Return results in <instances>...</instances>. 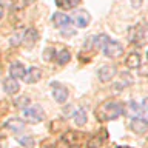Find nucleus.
<instances>
[{
    "label": "nucleus",
    "instance_id": "obj_1",
    "mask_svg": "<svg viewBox=\"0 0 148 148\" xmlns=\"http://www.w3.org/2000/svg\"><path fill=\"white\" fill-rule=\"evenodd\" d=\"M94 45L102 48L103 54L106 56L108 59H117L123 54V46L116 40H111L108 39L105 34H100V36H96L94 37Z\"/></svg>",
    "mask_w": 148,
    "mask_h": 148
},
{
    "label": "nucleus",
    "instance_id": "obj_2",
    "mask_svg": "<svg viewBox=\"0 0 148 148\" xmlns=\"http://www.w3.org/2000/svg\"><path fill=\"white\" fill-rule=\"evenodd\" d=\"M123 105L119 103V102H103L100 106H97L96 110V117L102 120V122H106V120H113L117 119L119 116L123 114Z\"/></svg>",
    "mask_w": 148,
    "mask_h": 148
},
{
    "label": "nucleus",
    "instance_id": "obj_3",
    "mask_svg": "<svg viewBox=\"0 0 148 148\" xmlns=\"http://www.w3.org/2000/svg\"><path fill=\"white\" fill-rule=\"evenodd\" d=\"M130 42L136 45H143L148 42V23H139L130 31Z\"/></svg>",
    "mask_w": 148,
    "mask_h": 148
},
{
    "label": "nucleus",
    "instance_id": "obj_4",
    "mask_svg": "<svg viewBox=\"0 0 148 148\" xmlns=\"http://www.w3.org/2000/svg\"><path fill=\"white\" fill-rule=\"evenodd\" d=\"M23 113V117L28 122H32V123H37V122H42L45 119V111L40 105H28V106H23L22 110Z\"/></svg>",
    "mask_w": 148,
    "mask_h": 148
},
{
    "label": "nucleus",
    "instance_id": "obj_5",
    "mask_svg": "<svg viewBox=\"0 0 148 148\" xmlns=\"http://www.w3.org/2000/svg\"><path fill=\"white\" fill-rule=\"evenodd\" d=\"M51 92H53V97L57 103H65L68 100V90L62 83H59V82L51 83Z\"/></svg>",
    "mask_w": 148,
    "mask_h": 148
},
{
    "label": "nucleus",
    "instance_id": "obj_6",
    "mask_svg": "<svg viewBox=\"0 0 148 148\" xmlns=\"http://www.w3.org/2000/svg\"><path fill=\"white\" fill-rule=\"evenodd\" d=\"M71 20H73V25H76L77 28H86L91 22V16L85 9H79V11H76L73 14Z\"/></svg>",
    "mask_w": 148,
    "mask_h": 148
},
{
    "label": "nucleus",
    "instance_id": "obj_7",
    "mask_svg": "<svg viewBox=\"0 0 148 148\" xmlns=\"http://www.w3.org/2000/svg\"><path fill=\"white\" fill-rule=\"evenodd\" d=\"M53 23L59 28V29L66 32V29L73 25V20H71V17L66 16L65 12H56L53 16Z\"/></svg>",
    "mask_w": 148,
    "mask_h": 148
},
{
    "label": "nucleus",
    "instance_id": "obj_8",
    "mask_svg": "<svg viewBox=\"0 0 148 148\" xmlns=\"http://www.w3.org/2000/svg\"><path fill=\"white\" fill-rule=\"evenodd\" d=\"M97 74H99V80L100 82H110L111 79L117 74V68H116L114 65H105V66H102L99 69Z\"/></svg>",
    "mask_w": 148,
    "mask_h": 148
},
{
    "label": "nucleus",
    "instance_id": "obj_9",
    "mask_svg": "<svg viewBox=\"0 0 148 148\" xmlns=\"http://www.w3.org/2000/svg\"><path fill=\"white\" fill-rule=\"evenodd\" d=\"M40 79H42V71H40V68H36V66L26 69L25 76H23V80L26 83H36V82H39Z\"/></svg>",
    "mask_w": 148,
    "mask_h": 148
},
{
    "label": "nucleus",
    "instance_id": "obj_10",
    "mask_svg": "<svg viewBox=\"0 0 148 148\" xmlns=\"http://www.w3.org/2000/svg\"><path fill=\"white\" fill-rule=\"evenodd\" d=\"M3 88H5V92L9 96H14V94H17L18 90H20V86H18V82H17V79H14L9 76L6 80L3 82Z\"/></svg>",
    "mask_w": 148,
    "mask_h": 148
},
{
    "label": "nucleus",
    "instance_id": "obj_11",
    "mask_svg": "<svg viewBox=\"0 0 148 148\" xmlns=\"http://www.w3.org/2000/svg\"><path fill=\"white\" fill-rule=\"evenodd\" d=\"M130 128H131L134 133H137V134H143L148 130V123L143 119H139V117L130 119Z\"/></svg>",
    "mask_w": 148,
    "mask_h": 148
},
{
    "label": "nucleus",
    "instance_id": "obj_12",
    "mask_svg": "<svg viewBox=\"0 0 148 148\" xmlns=\"http://www.w3.org/2000/svg\"><path fill=\"white\" fill-rule=\"evenodd\" d=\"M25 73H26V69H25V66H23L20 62H12L11 65H9V74H11V77L23 79Z\"/></svg>",
    "mask_w": 148,
    "mask_h": 148
},
{
    "label": "nucleus",
    "instance_id": "obj_13",
    "mask_svg": "<svg viewBox=\"0 0 148 148\" xmlns=\"http://www.w3.org/2000/svg\"><path fill=\"white\" fill-rule=\"evenodd\" d=\"M37 40H39V34H37L34 29H28V31H25V34H23L22 43L25 46H29V48H31Z\"/></svg>",
    "mask_w": 148,
    "mask_h": 148
},
{
    "label": "nucleus",
    "instance_id": "obj_14",
    "mask_svg": "<svg viewBox=\"0 0 148 148\" xmlns=\"http://www.w3.org/2000/svg\"><path fill=\"white\" fill-rule=\"evenodd\" d=\"M74 122H76L77 127H83L86 123V110L85 108H79L74 113Z\"/></svg>",
    "mask_w": 148,
    "mask_h": 148
},
{
    "label": "nucleus",
    "instance_id": "obj_15",
    "mask_svg": "<svg viewBox=\"0 0 148 148\" xmlns=\"http://www.w3.org/2000/svg\"><path fill=\"white\" fill-rule=\"evenodd\" d=\"M54 59H57V63L59 65H66L69 60H71V54H69V51L68 49H60L59 53H56V57Z\"/></svg>",
    "mask_w": 148,
    "mask_h": 148
},
{
    "label": "nucleus",
    "instance_id": "obj_16",
    "mask_svg": "<svg viewBox=\"0 0 148 148\" xmlns=\"http://www.w3.org/2000/svg\"><path fill=\"white\" fill-rule=\"evenodd\" d=\"M127 66L128 68H139L140 66V56L139 53H131L127 57Z\"/></svg>",
    "mask_w": 148,
    "mask_h": 148
},
{
    "label": "nucleus",
    "instance_id": "obj_17",
    "mask_svg": "<svg viewBox=\"0 0 148 148\" xmlns=\"http://www.w3.org/2000/svg\"><path fill=\"white\" fill-rule=\"evenodd\" d=\"M80 3V0H56V5L62 9H73Z\"/></svg>",
    "mask_w": 148,
    "mask_h": 148
},
{
    "label": "nucleus",
    "instance_id": "obj_18",
    "mask_svg": "<svg viewBox=\"0 0 148 148\" xmlns=\"http://www.w3.org/2000/svg\"><path fill=\"white\" fill-rule=\"evenodd\" d=\"M137 117H139V119H143V120L148 123V97L140 103V108H139V116H137ZM134 119H136V117H134Z\"/></svg>",
    "mask_w": 148,
    "mask_h": 148
},
{
    "label": "nucleus",
    "instance_id": "obj_19",
    "mask_svg": "<svg viewBox=\"0 0 148 148\" xmlns=\"http://www.w3.org/2000/svg\"><path fill=\"white\" fill-rule=\"evenodd\" d=\"M17 140L22 147H25V148H34V139H32L31 136H25V137L18 136Z\"/></svg>",
    "mask_w": 148,
    "mask_h": 148
},
{
    "label": "nucleus",
    "instance_id": "obj_20",
    "mask_svg": "<svg viewBox=\"0 0 148 148\" xmlns=\"http://www.w3.org/2000/svg\"><path fill=\"white\" fill-rule=\"evenodd\" d=\"M6 127L8 128H12V130H22L23 127H25V123L22 122V120H18V119H12V120H9V122L6 123Z\"/></svg>",
    "mask_w": 148,
    "mask_h": 148
},
{
    "label": "nucleus",
    "instance_id": "obj_21",
    "mask_svg": "<svg viewBox=\"0 0 148 148\" xmlns=\"http://www.w3.org/2000/svg\"><path fill=\"white\" fill-rule=\"evenodd\" d=\"M23 34H25V31H17L16 34H14V37L11 39V45H14V46H17V45H20L22 43V39H23Z\"/></svg>",
    "mask_w": 148,
    "mask_h": 148
},
{
    "label": "nucleus",
    "instance_id": "obj_22",
    "mask_svg": "<svg viewBox=\"0 0 148 148\" xmlns=\"http://www.w3.org/2000/svg\"><path fill=\"white\" fill-rule=\"evenodd\" d=\"M56 57V51H54V48H46L45 51H43V59L46 60V62H49V60H53Z\"/></svg>",
    "mask_w": 148,
    "mask_h": 148
},
{
    "label": "nucleus",
    "instance_id": "obj_23",
    "mask_svg": "<svg viewBox=\"0 0 148 148\" xmlns=\"http://www.w3.org/2000/svg\"><path fill=\"white\" fill-rule=\"evenodd\" d=\"M2 17H3V6L0 5V18H2Z\"/></svg>",
    "mask_w": 148,
    "mask_h": 148
},
{
    "label": "nucleus",
    "instance_id": "obj_24",
    "mask_svg": "<svg viewBox=\"0 0 148 148\" xmlns=\"http://www.w3.org/2000/svg\"><path fill=\"white\" fill-rule=\"evenodd\" d=\"M116 148H131V147H116Z\"/></svg>",
    "mask_w": 148,
    "mask_h": 148
},
{
    "label": "nucleus",
    "instance_id": "obj_25",
    "mask_svg": "<svg viewBox=\"0 0 148 148\" xmlns=\"http://www.w3.org/2000/svg\"><path fill=\"white\" fill-rule=\"evenodd\" d=\"M147 57H148V53H147Z\"/></svg>",
    "mask_w": 148,
    "mask_h": 148
}]
</instances>
